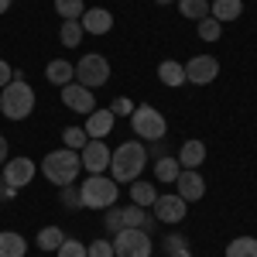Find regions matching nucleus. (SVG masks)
<instances>
[{
	"instance_id": "nucleus-38",
	"label": "nucleus",
	"mask_w": 257,
	"mask_h": 257,
	"mask_svg": "<svg viewBox=\"0 0 257 257\" xmlns=\"http://www.w3.org/2000/svg\"><path fill=\"white\" fill-rule=\"evenodd\" d=\"M7 158V138H4V134H0V161Z\"/></svg>"
},
{
	"instance_id": "nucleus-22",
	"label": "nucleus",
	"mask_w": 257,
	"mask_h": 257,
	"mask_svg": "<svg viewBox=\"0 0 257 257\" xmlns=\"http://www.w3.org/2000/svg\"><path fill=\"white\" fill-rule=\"evenodd\" d=\"M155 199H158V189H155V185H148V182H141V178H138V185H131V202H134V206L148 209V206H155Z\"/></svg>"
},
{
	"instance_id": "nucleus-16",
	"label": "nucleus",
	"mask_w": 257,
	"mask_h": 257,
	"mask_svg": "<svg viewBox=\"0 0 257 257\" xmlns=\"http://www.w3.org/2000/svg\"><path fill=\"white\" fill-rule=\"evenodd\" d=\"M45 79L62 89V86H69V82L76 79V65H72V62H65V59H52L48 65H45Z\"/></svg>"
},
{
	"instance_id": "nucleus-19",
	"label": "nucleus",
	"mask_w": 257,
	"mask_h": 257,
	"mask_svg": "<svg viewBox=\"0 0 257 257\" xmlns=\"http://www.w3.org/2000/svg\"><path fill=\"white\" fill-rule=\"evenodd\" d=\"M243 14V0H213L209 4V18H216L219 24L223 21H237Z\"/></svg>"
},
{
	"instance_id": "nucleus-8",
	"label": "nucleus",
	"mask_w": 257,
	"mask_h": 257,
	"mask_svg": "<svg viewBox=\"0 0 257 257\" xmlns=\"http://www.w3.org/2000/svg\"><path fill=\"white\" fill-rule=\"evenodd\" d=\"M216 76H219V62L213 55H192L185 62V82H192V86H209Z\"/></svg>"
},
{
	"instance_id": "nucleus-35",
	"label": "nucleus",
	"mask_w": 257,
	"mask_h": 257,
	"mask_svg": "<svg viewBox=\"0 0 257 257\" xmlns=\"http://www.w3.org/2000/svg\"><path fill=\"white\" fill-rule=\"evenodd\" d=\"M189 247V240L182 237V233H172V237H165V254H175V250H185Z\"/></svg>"
},
{
	"instance_id": "nucleus-6",
	"label": "nucleus",
	"mask_w": 257,
	"mask_h": 257,
	"mask_svg": "<svg viewBox=\"0 0 257 257\" xmlns=\"http://www.w3.org/2000/svg\"><path fill=\"white\" fill-rule=\"evenodd\" d=\"M131 127H134V134L144 141H161L165 134H168V123H165V117H161L155 106H134V113H131Z\"/></svg>"
},
{
	"instance_id": "nucleus-21",
	"label": "nucleus",
	"mask_w": 257,
	"mask_h": 257,
	"mask_svg": "<svg viewBox=\"0 0 257 257\" xmlns=\"http://www.w3.org/2000/svg\"><path fill=\"white\" fill-rule=\"evenodd\" d=\"M178 172H182L178 158H168V155H161V158L155 161V175H158V182H165V185H175Z\"/></svg>"
},
{
	"instance_id": "nucleus-26",
	"label": "nucleus",
	"mask_w": 257,
	"mask_h": 257,
	"mask_svg": "<svg viewBox=\"0 0 257 257\" xmlns=\"http://www.w3.org/2000/svg\"><path fill=\"white\" fill-rule=\"evenodd\" d=\"M59 38H62V45H65V48H79V41H82V24H79V21H62Z\"/></svg>"
},
{
	"instance_id": "nucleus-20",
	"label": "nucleus",
	"mask_w": 257,
	"mask_h": 257,
	"mask_svg": "<svg viewBox=\"0 0 257 257\" xmlns=\"http://www.w3.org/2000/svg\"><path fill=\"white\" fill-rule=\"evenodd\" d=\"M158 79L165 82V86H182V82H185V65L175 62V59H165L158 65Z\"/></svg>"
},
{
	"instance_id": "nucleus-30",
	"label": "nucleus",
	"mask_w": 257,
	"mask_h": 257,
	"mask_svg": "<svg viewBox=\"0 0 257 257\" xmlns=\"http://www.w3.org/2000/svg\"><path fill=\"white\" fill-rule=\"evenodd\" d=\"M196 31H199V38H202V41H219V35H223V24H219L216 18H202Z\"/></svg>"
},
{
	"instance_id": "nucleus-18",
	"label": "nucleus",
	"mask_w": 257,
	"mask_h": 257,
	"mask_svg": "<svg viewBox=\"0 0 257 257\" xmlns=\"http://www.w3.org/2000/svg\"><path fill=\"white\" fill-rule=\"evenodd\" d=\"M28 254V240L14 230H0V257H24Z\"/></svg>"
},
{
	"instance_id": "nucleus-28",
	"label": "nucleus",
	"mask_w": 257,
	"mask_h": 257,
	"mask_svg": "<svg viewBox=\"0 0 257 257\" xmlns=\"http://www.w3.org/2000/svg\"><path fill=\"white\" fill-rule=\"evenodd\" d=\"M86 141H89V134H86L82 127H65V131H62V144H65L69 151H82Z\"/></svg>"
},
{
	"instance_id": "nucleus-27",
	"label": "nucleus",
	"mask_w": 257,
	"mask_h": 257,
	"mask_svg": "<svg viewBox=\"0 0 257 257\" xmlns=\"http://www.w3.org/2000/svg\"><path fill=\"white\" fill-rule=\"evenodd\" d=\"M120 216H123V230H127V226H141V230H148V213H144L141 206H134V202L123 206Z\"/></svg>"
},
{
	"instance_id": "nucleus-40",
	"label": "nucleus",
	"mask_w": 257,
	"mask_h": 257,
	"mask_svg": "<svg viewBox=\"0 0 257 257\" xmlns=\"http://www.w3.org/2000/svg\"><path fill=\"white\" fill-rule=\"evenodd\" d=\"M7 7H11V0H0V14H4V11H7Z\"/></svg>"
},
{
	"instance_id": "nucleus-9",
	"label": "nucleus",
	"mask_w": 257,
	"mask_h": 257,
	"mask_svg": "<svg viewBox=\"0 0 257 257\" xmlns=\"http://www.w3.org/2000/svg\"><path fill=\"white\" fill-rule=\"evenodd\" d=\"M4 185L7 189H14V192H21L24 185H31V178H35V161L31 158H11L4 161Z\"/></svg>"
},
{
	"instance_id": "nucleus-34",
	"label": "nucleus",
	"mask_w": 257,
	"mask_h": 257,
	"mask_svg": "<svg viewBox=\"0 0 257 257\" xmlns=\"http://www.w3.org/2000/svg\"><path fill=\"white\" fill-rule=\"evenodd\" d=\"M62 202L69 209H82L79 206V185H62Z\"/></svg>"
},
{
	"instance_id": "nucleus-11",
	"label": "nucleus",
	"mask_w": 257,
	"mask_h": 257,
	"mask_svg": "<svg viewBox=\"0 0 257 257\" xmlns=\"http://www.w3.org/2000/svg\"><path fill=\"white\" fill-rule=\"evenodd\" d=\"M62 103L72 110V113H93L96 110V96H93V89H86L79 82H69V86H62Z\"/></svg>"
},
{
	"instance_id": "nucleus-1",
	"label": "nucleus",
	"mask_w": 257,
	"mask_h": 257,
	"mask_svg": "<svg viewBox=\"0 0 257 257\" xmlns=\"http://www.w3.org/2000/svg\"><path fill=\"white\" fill-rule=\"evenodd\" d=\"M144 165H148V148L141 141H123L117 151L110 155V175H113L117 185L120 182H138Z\"/></svg>"
},
{
	"instance_id": "nucleus-4",
	"label": "nucleus",
	"mask_w": 257,
	"mask_h": 257,
	"mask_svg": "<svg viewBox=\"0 0 257 257\" xmlns=\"http://www.w3.org/2000/svg\"><path fill=\"white\" fill-rule=\"evenodd\" d=\"M117 182L106 175H89L86 182L79 185V206L86 209H110L117 202Z\"/></svg>"
},
{
	"instance_id": "nucleus-3",
	"label": "nucleus",
	"mask_w": 257,
	"mask_h": 257,
	"mask_svg": "<svg viewBox=\"0 0 257 257\" xmlns=\"http://www.w3.org/2000/svg\"><path fill=\"white\" fill-rule=\"evenodd\" d=\"M82 172V158L79 151H69V148H59V151H48L41 158V175L48 178L52 185H72Z\"/></svg>"
},
{
	"instance_id": "nucleus-42",
	"label": "nucleus",
	"mask_w": 257,
	"mask_h": 257,
	"mask_svg": "<svg viewBox=\"0 0 257 257\" xmlns=\"http://www.w3.org/2000/svg\"><path fill=\"white\" fill-rule=\"evenodd\" d=\"M0 185H4V175H0Z\"/></svg>"
},
{
	"instance_id": "nucleus-24",
	"label": "nucleus",
	"mask_w": 257,
	"mask_h": 257,
	"mask_svg": "<svg viewBox=\"0 0 257 257\" xmlns=\"http://www.w3.org/2000/svg\"><path fill=\"white\" fill-rule=\"evenodd\" d=\"M178 11L189 21H202L209 18V0H178Z\"/></svg>"
},
{
	"instance_id": "nucleus-33",
	"label": "nucleus",
	"mask_w": 257,
	"mask_h": 257,
	"mask_svg": "<svg viewBox=\"0 0 257 257\" xmlns=\"http://www.w3.org/2000/svg\"><path fill=\"white\" fill-rule=\"evenodd\" d=\"M110 113H113V117H131V113H134V103L127 96H117L110 103Z\"/></svg>"
},
{
	"instance_id": "nucleus-17",
	"label": "nucleus",
	"mask_w": 257,
	"mask_h": 257,
	"mask_svg": "<svg viewBox=\"0 0 257 257\" xmlns=\"http://www.w3.org/2000/svg\"><path fill=\"white\" fill-rule=\"evenodd\" d=\"M175 158H178L182 168H199V165L206 161V144H202V141H185V144L178 148Z\"/></svg>"
},
{
	"instance_id": "nucleus-5",
	"label": "nucleus",
	"mask_w": 257,
	"mask_h": 257,
	"mask_svg": "<svg viewBox=\"0 0 257 257\" xmlns=\"http://www.w3.org/2000/svg\"><path fill=\"white\" fill-rule=\"evenodd\" d=\"M110 243H113V257H151V250H155L148 230H141V226H127V230L113 233Z\"/></svg>"
},
{
	"instance_id": "nucleus-10",
	"label": "nucleus",
	"mask_w": 257,
	"mask_h": 257,
	"mask_svg": "<svg viewBox=\"0 0 257 257\" xmlns=\"http://www.w3.org/2000/svg\"><path fill=\"white\" fill-rule=\"evenodd\" d=\"M110 155H113V151H110V148H106L103 141H93V138L86 141V148L79 151L82 168H86L89 175H103V172L110 168Z\"/></svg>"
},
{
	"instance_id": "nucleus-7",
	"label": "nucleus",
	"mask_w": 257,
	"mask_h": 257,
	"mask_svg": "<svg viewBox=\"0 0 257 257\" xmlns=\"http://www.w3.org/2000/svg\"><path fill=\"white\" fill-rule=\"evenodd\" d=\"M110 79V62L103 59L99 52H89V55H82L76 62V82L86 86V89H96L103 82Z\"/></svg>"
},
{
	"instance_id": "nucleus-32",
	"label": "nucleus",
	"mask_w": 257,
	"mask_h": 257,
	"mask_svg": "<svg viewBox=\"0 0 257 257\" xmlns=\"http://www.w3.org/2000/svg\"><path fill=\"white\" fill-rule=\"evenodd\" d=\"M86 254L89 257H113V243H110V240H93V243L86 247Z\"/></svg>"
},
{
	"instance_id": "nucleus-14",
	"label": "nucleus",
	"mask_w": 257,
	"mask_h": 257,
	"mask_svg": "<svg viewBox=\"0 0 257 257\" xmlns=\"http://www.w3.org/2000/svg\"><path fill=\"white\" fill-rule=\"evenodd\" d=\"M82 35H110V28H113V14L106 11V7H86L82 11Z\"/></svg>"
},
{
	"instance_id": "nucleus-39",
	"label": "nucleus",
	"mask_w": 257,
	"mask_h": 257,
	"mask_svg": "<svg viewBox=\"0 0 257 257\" xmlns=\"http://www.w3.org/2000/svg\"><path fill=\"white\" fill-rule=\"evenodd\" d=\"M168 257H192V247H185V250H175V254H168Z\"/></svg>"
},
{
	"instance_id": "nucleus-25",
	"label": "nucleus",
	"mask_w": 257,
	"mask_h": 257,
	"mask_svg": "<svg viewBox=\"0 0 257 257\" xmlns=\"http://www.w3.org/2000/svg\"><path fill=\"white\" fill-rule=\"evenodd\" d=\"M62 240H65V233H62L59 226H45L38 237H35V243H38V250H59Z\"/></svg>"
},
{
	"instance_id": "nucleus-13",
	"label": "nucleus",
	"mask_w": 257,
	"mask_h": 257,
	"mask_svg": "<svg viewBox=\"0 0 257 257\" xmlns=\"http://www.w3.org/2000/svg\"><path fill=\"white\" fill-rule=\"evenodd\" d=\"M185 206H189V202L182 196H158L151 209H155V219H158V223H182V219H185Z\"/></svg>"
},
{
	"instance_id": "nucleus-23",
	"label": "nucleus",
	"mask_w": 257,
	"mask_h": 257,
	"mask_svg": "<svg viewBox=\"0 0 257 257\" xmlns=\"http://www.w3.org/2000/svg\"><path fill=\"white\" fill-rule=\"evenodd\" d=\"M226 257H257V237H233L226 243Z\"/></svg>"
},
{
	"instance_id": "nucleus-2",
	"label": "nucleus",
	"mask_w": 257,
	"mask_h": 257,
	"mask_svg": "<svg viewBox=\"0 0 257 257\" xmlns=\"http://www.w3.org/2000/svg\"><path fill=\"white\" fill-rule=\"evenodd\" d=\"M35 110V89L21 72H14V79L0 89V113L7 120H24Z\"/></svg>"
},
{
	"instance_id": "nucleus-29",
	"label": "nucleus",
	"mask_w": 257,
	"mask_h": 257,
	"mask_svg": "<svg viewBox=\"0 0 257 257\" xmlns=\"http://www.w3.org/2000/svg\"><path fill=\"white\" fill-rule=\"evenodd\" d=\"M82 0H55V14H59L62 21H79L82 18Z\"/></svg>"
},
{
	"instance_id": "nucleus-12",
	"label": "nucleus",
	"mask_w": 257,
	"mask_h": 257,
	"mask_svg": "<svg viewBox=\"0 0 257 257\" xmlns=\"http://www.w3.org/2000/svg\"><path fill=\"white\" fill-rule=\"evenodd\" d=\"M175 185H178V196L185 199V202H199V199L206 196V178L199 175V168H182Z\"/></svg>"
},
{
	"instance_id": "nucleus-15",
	"label": "nucleus",
	"mask_w": 257,
	"mask_h": 257,
	"mask_svg": "<svg viewBox=\"0 0 257 257\" xmlns=\"http://www.w3.org/2000/svg\"><path fill=\"white\" fill-rule=\"evenodd\" d=\"M113 123H117V117H113L110 106H106V110H93V113L86 117V127H82V131H86L93 141H103L110 131H113Z\"/></svg>"
},
{
	"instance_id": "nucleus-31",
	"label": "nucleus",
	"mask_w": 257,
	"mask_h": 257,
	"mask_svg": "<svg viewBox=\"0 0 257 257\" xmlns=\"http://www.w3.org/2000/svg\"><path fill=\"white\" fill-rule=\"evenodd\" d=\"M55 254H59V257H89V254H86V243H82V240H69V237L62 240V247L55 250Z\"/></svg>"
},
{
	"instance_id": "nucleus-36",
	"label": "nucleus",
	"mask_w": 257,
	"mask_h": 257,
	"mask_svg": "<svg viewBox=\"0 0 257 257\" xmlns=\"http://www.w3.org/2000/svg\"><path fill=\"white\" fill-rule=\"evenodd\" d=\"M106 230H110V233H120V230H123V216H120L117 206H110V213H106Z\"/></svg>"
},
{
	"instance_id": "nucleus-41",
	"label": "nucleus",
	"mask_w": 257,
	"mask_h": 257,
	"mask_svg": "<svg viewBox=\"0 0 257 257\" xmlns=\"http://www.w3.org/2000/svg\"><path fill=\"white\" fill-rule=\"evenodd\" d=\"M155 4H172V0H155Z\"/></svg>"
},
{
	"instance_id": "nucleus-37",
	"label": "nucleus",
	"mask_w": 257,
	"mask_h": 257,
	"mask_svg": "<svg viewBox=\"0 0 257 257\" xmlns=\"http://www.w3.org/2000/svg\"><path fill=\"white\" fill-rule=\"evenodd\" d=\"M14 79V69H11V65H7V62L0 59V89H4V86H7V82Z\"/></svg>"
}]
</instances>
